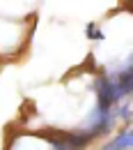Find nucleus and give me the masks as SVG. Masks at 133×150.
<instances>
[{
	"mask_svg": "<svg viewBox=\"0 0 133 150\" xmlns=\"http://www.w3.org/2000/svg\"><path fill=\"white\" fill-rule=\"evenodd\" d=\"M99 150H119V148L115 146L113 141H108V143H103V146H101V148H99Z\"/></svg>",
	"mask_w": 133,
	"mask_h": 150,
	"instance_id": "6",
	"label": "nucleus"
},
{
	"mask_svg": "<svg viewBox=\"0 0 133 150\" xmlns=\"http://www.w3.org/2000/svg\"><path fill=\"white\" fill-rule=\"evenodd\" d=\"M115 115H117V118H122V120L126 122V127H129V125H131V102L117 104V106H115Z\"/></svg>",
	"mask_w": 133,
	"mask_h": 150,
	"instance_id": "4",
	"label": "nucleus"
},
{
	"mask_svg": "<svg viewBox=\"0 0 133 150\" xmlns=\"http://www.w3.org/2000/svg\"><path fill=\"white\" fill-rule=\"evenodd\" d=\"M115 120H117L115 109H99V106H94V111L90 113V120H87V132L92 134V139L103 136V134H108L113 129Z\"/></svg>",
	"mask_w": 133,
	"mask_h": 150,
	"instance_id": "2",
	"label": "nucleus"
},
{
	"mask_svg": "<svg viewBox=\"0 0 133 150\" xmlns=\"http://www.w3.org/2000/svg\"><path fill=\"white\" fill-rule=\"evenodd\" d=\"M113 143H115L119 150H131V146H133V132H131V127L117 132V136L113 139Z\"/></svg>",
	"mask_w": 133,
	"mask_h": 150,
	"instance_id": "3",
	"label": "nucleus"
},
{
	"mask_svg": "<svg viewBox=\"0 0 133 150\" xmlns=\"http://www.w3.org/2000/svg\"><path fill=\"white\" fill-rule=\"evenodd\" d=\"M94 93H96V106L99 109H113L122 99H126L122 95V90L117 88V83L108 74H101L94 81Z\"/></svg>",
	"mask_w": 133,
	"mask_h": 150,
	"instance_id": "1",
	"label": "nucleus"
},
{
	"mask_svg": "<svg viewBox=\"0 0 133 150\" xmlns=\"http://www.w3.org/2000/svg\"><path fill=\"white\" fill-rule=\"evenodd\" d=\"M87 37L90 39H103V33L96 28L94 23H90V25H87Z\"/></svg>",
	"mask_w": 133,
	"mask_h": 150,
	"instance_id": "5",
	"label": "nucleus"
}]
</instances>
